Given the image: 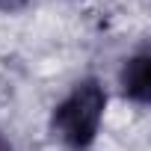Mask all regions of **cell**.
Masks as SVG:
<instances>
[{
    "label": "cell",
    "instance_id": "obj_4",
    "mask_svg": "<svg viewBox=\"0 0 151 151\" xmlns=\"http://www.w3.org/2000/svg\"><path fill=\"white\" fill-rule=\"evenodd\" d=\"M0 151H12V145H9V142H6L3 136H0Z\"/></svg>",
    "mask_w": 151,
    "mask_h": 151
},
{
    "label": "cell",
    "instance_id": "obj_2",
    "mask_svg": "<svg viewBox=\"0 0 151 151\" xmlns=\"http://www.w3.org/2000/svg\"><path fill=\"white\" fill-rule=\"evenodd\" d=\"M122 89L130 101L145 104L151 95V56L142 50L133 59H127V65L122 68Z\"/></svg>",
    "mask_w": 151,
    "mask_h": 151
},
{
    "label": "cell",
    "instance_id": "obj_3",
    "mask_svg": "<svg viewBox=\"0 0 151 151\" xmlns=\"http://www.w3.org/2000/svg\"><path fill=\"white\" fill-rule=\"evenodd\" d=\"M30 3V0H0V12H18Z\"/></svg>",
    "mask_w": 151,
    "mask_h": 151
},
{
    "label": "cell",
    "instance_id": "obj_1",
    "mask_svg": "<svg viewBox=\"0 0 151 151\" xmlns=\"http://www.w3.org/2000/svg\"><path fill=\"white\" fill-rule=\"evenodd\" d=\"M107 95L98 80H83L71 89V95L53 110L50 130L59 142H65L74 151H83L95 142L101 119H104Z\"/></svg>",
    "mask_w": 151,
    "mask_h": 151
}]
</instances>
